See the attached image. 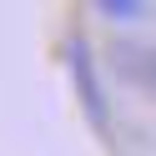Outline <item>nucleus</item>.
Instances as JSON below:
<instances>
[{
	"label": "nucleus",
	"instance_id": "nucleus-1",
	"mask_svg": "<svg viewBox=\"0 0 156 156\" xmlns=\"http://www.w3.org/2000/svg\"><path fill=\"white\" fill-rule=\"evenodd\" d=\"M71 76H76V86H81V101H86V111H91V121H96V126H106L101 81H96V71H91V51H86L81 41H71Z\"/></svg>",
	"mask_w": 156,
	"mask_h": 156
},
{
	"label": "nucleus",
	"instance_id": "nucleus-2",
	"mask_svg": "<svg viewBox=\"0 0 156 156\" xmlns=\"http://www.w3.org/2000/svg\"><path fill=\"white\" fill-rule=\"evenodd\" d=\"M141 5H146V0H96V10L111 15V20H136V15H141Z\"/></svg>",
	"mask_w": 156,
	"mask_h": 156
},
{
	"label": "nucleus",
	"instance_id": "nucleus-3",
	"mask_svg": "<svg viewBox=\"0 0 156 156\" xmlns=\"http://www.w3.org/2000/svg\"><path fill=\"white\" fill-rule=\"evenodd\" d=\"M146 76H151V91H156V61H151V71H146Z\"/></svg>",
	"mask_w": 156,
	"mask_h": 156
}]
</instances>
